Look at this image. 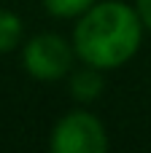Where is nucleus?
<instances>
[{"label":"nucleus","instance_id":"423d86ee","mask_svg":"<svg viewBox=\"0 0 151 153\" xmlns=\"http://www.w3.org/2000/svg\"><path fill=\"white\" fill-rule=\"evenodd\" d=\"M43 8L57 16V19H78L81 13H86L97 0H41Z\"/></svg>","mask_w":151,"mask_h":153},{"label":"nucleus","instance_id":"f03ea898","mask_svg":"<svg viewBox=\"0 0 151 153\" xmlns=\"http://www.w3.org/2000/svg\"><path fill=\"white\" fill-rule=\"evenodd\" d=\"M76 59L73 40H65L57 32H41L22 48V65L35 81H62L73 73Z\"/></svg>","mask_w":151,"mask_h":153},{"label":"nucleus","instance_id":"f257e3e1","mask_svg":"<svg viewBox=\"0 0 151 153\" xmlns=\"http://www.w3.org/2000/svg\"><path fill=\"white\" fill-rule=\"evenodd\" d=\"M143 30L146 27L135 5L122 0H103L76 19L70 40L81 65H92L105 73L127 65L138 54Z\"/></svg>","mask_w":151,"mask_h":153},{"label":"nucleus","instance_id":"39448f33","mask_svg":"<svg viewBox=\"0 0 151 153\" xmlns=\"http://www.w3.org/2000/svg\"><path fill=\"white\" fill-rule=\"evenodd\" d=\"M22 35H24L22 19H19L14 11L0 8V54L14 51V48L22 43Z\"/></svg>","mask_w":151,"mask_h":153},{"label":"nucleus","instance_id":"7ed1b4c3","mask_svg":"<svg viewBox=\"0 0 151 153\" xmlns=\"http://www.w3.org/2000/svg\"><path fill=\"white\" fill-rule=\"evenodd\" d=\"M49 148L54 153H103L108 148V134L95 113L70 110L54 124Z\"/></svg>","mask_w":151,"mask_h":153},{"label":"nucleus","instance_id":"0eeeda50","mask_svg":"<svg viewBox=\"0 0 151 153\" xmlns=\"http://www.w3.org/2000/svg\"><path fill=\"white\" fill-rule=\"evenodd\" d=\"M135 11H138L143 27L151 30V0H135Z\"/></svg>","mask_w":151,"mask_h":153},{"label":"nucleus","instance_id":"20e7f679","mask_svg":"<svg viewBox=\"0 0 151 153\" xmlns=\"http://www.w3.org/2000/svg\"><path fill=\"white\" fill-rule=\"evenodd\" d=\"M70 94L78 102H92L103 94V70L84 65L81 70L70 73Z\"/></svg>","mask_w":151,"mask_h":153}]
</instances>
